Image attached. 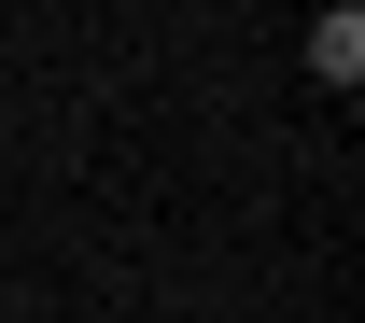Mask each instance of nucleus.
<instances>
[{
  "label": "nucleus",
  "instance_id": "1",
  "mask_svg": "<svg viewBox=\"0 0 365 323\" xmlns=\"http://www.w3.org/2000/svg\"><path fill=\"white\" fill-rule=\"evenodd\" d=\"M309 71H323L337 98L365 85V14H351V0H323V14H309Z\"/></svg>",
  "mask_w": 365,
  "mask_h": 323
}]
</instances>
